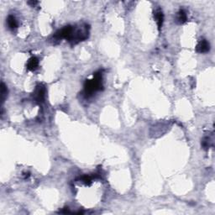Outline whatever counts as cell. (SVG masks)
<instances>
[{
  "instance_id": "1",
  "label": "cell",
  "mask_w": 215,
  "mask_h": 215,
  "mask_svg": "<svg viewBox=\"0 0 215 215\" xmlns=\"http://www.w3.org/2000/svg\"><path fill=\"white\" fill-rule=\"evenodd\" d=\"M102 86V74L100 72H95L93 78L92 80H87L84 84V92L87 97H90L93 93L100 90Z\"/></svg>"
},
{
  "instance_id": "2",
  "label": "cell",
  "mask_w": 215,
  "mask_h": 215,
  "mask_svg": "<svg viewBox=\"0 0 215 215\" xmlns=\"http://www.w3.org/2000/svg\"><path fill=\"white\" fill-rule=\"evenodd\" d=\"M73 33H74L73 27L68 25V26L64 27L63 29H61L59 31H57L56 34L54 35V38L57 41H60L61 39H66V40L70 41L72 35H73Z\"/></svg>"
},
{
  "instance_id": "3",
  "label": "cell",
  "mask_w": 215,
  "mask_h": 215,
  "mask_svg": "<svg viewBox=\"0 0 215 215\" xmlns=\"http://www.w3.org/2000/svg\"><path fill=\"white\" fill-rule=\"evenodd\" d=\"M45 87H42V86H38L36 87V89L34 91V98L35 100V102L37 103H41L43 102L44 100V98H45Z\"/></svg>"
},
{
  "instance_id": "4",
  "label": "cell",
  "mask_w": 215,
  "mask_h": 215,
  "mask_svg": "<svg viewBox=\"0 0 215 215\" xmlns=\"http://www.w3.org/2000/svg\"><path fill=\"white\" fill-rule=\"evenodd\" d=\"M210 49V45L206 40H203L201 41L197 45L196 50L198 53H206L208 52Z\"/></svg>"
},
{
  "instance_id": "5",
  "label": "cell",
  "mask_w": 215,
  "mask_h": 215,
  "mask_svg": "<svg viewBox=\"0 0 215 215\" xmlns=\"http://www.w3.org/2000/svg\"><path fill=\"white\" fill-rule=\"evenodd\" d=\"M155 19L157 23V26H158L159 30H161V28L162 26L163 20H164V15H163L161 9L158 8L156 11L155 12Z\"/></svg>"
},
{
  "instance_id": "6",
  "label": "cell",
  "mask_w": 215,
  "mask_h": 215,
  "mask_svg": "<svg viewBox=\"0 0 215 215\" xmlns=\"http://www.w3.org/2000/svg\"><path fill=\"white\" fill-rule=\"evenodd\" d=\"M39 66V60H38L36 57H31L30 60H28V63H27V69L30 70V71H34Z\"/></svg>"
},
{
  "instance_id": "7",
  "label": "cell",
  "mask_w": 215,
  "mask_h": 215,
  "mask_svg": "<svg viewBox=\"0 0 215 215\" xmlns=\"http://www.w3.org/2000/svg\"><path fill=\"white\" fill-rule=\"evenodd\" d=\"M7 23L8 26L9 27V29H11V30H14V29L17 28V26H18V22H17L16 19H15L13 15H9V16L8 17Z\"/></svg>"
},
{
  "instance_id": "8",
  "label": "cell",
  "mask_w": 215,
  "mask_h": 215,
  "mask_svg": "<svg viewBox=\"0 0 215 215\" xmlns=\"http://www.w3.org/2000/svg\"><path fill=\"white\" fill-rule=\"evenodd\" d=\"M187 14L185 13L184 10H180L178 13V16H177V22L178 24H183L187 21Z\"/></svg>"
},
{
  "instance_id": "9",
  "label": "cell",
  "mask_w": 215,
  "mask_h": 215,
  "mask_svg": "<svg viewBox=\"0 0 215 215\" xmlns=\"http://www.w3.org/2000/svg\"><path fill=\"white\" fill-rule=\"evenodd\" d=\"M8 94V89L7 87L5 86V84L4 83H1V102L2 103L4 102L5 98L7 97Z\"/></svg>"
},
{
  "instance_id": "10",
  "label": "cell",
  "mask_w": 215,
  "mask_h": 215,
  "mask_svg": "<svg viewBox=\"0 0 215 215\" xmlns=\"http://www.w3.org/2000/svg\"><path fill=\"white\" fill-rule=\"evenodd\" d=\"M92 177L88 176V175H84L81 178V181H83V183H85L86 185H90L91 182H92Z\"/></svg>"
},
{
  "instance_id": "11",
  "label": "cell",
  "mask_w": 215,
  "mask_h": 215,
  "mask_svg": "<svg viewBox=\"0 0 215 215\" xmlns=\"http://www.w3.org/2000/svg\"><path fill=\"white\" fill-rule=\"evenodd\" d=\"M202 145H203V147L204 148V149H208V148H209V146H210V140L208 139V138H205V139H204V140L202 141Z\"/></svg>"
},
{
  "instance_id": "12",
  "label": "cell",
  "mask_w": 215,
  "mask_h": 215,
  "mask_svg": "<svg viewBox=\"0 0 215 215\" xmlns=\"http://www.w3.org/2000/svg\"><path fill=\"white\" fill-rule=\"evenodd\" d=\"M28 4L31 5V7H34L36 4H38V2L37 1H30V2H28Z\"/></svg>"
},
{
  "instance_id": "13",
  "label": "cell",
  "mask_w": 215,
  "mask_h": 215,
  "mask_svg": "<svg viewBox=\"0 0 215 215\" xmlns=\"http://www.w3.org/2000/svg\"><path fill=\"white\" fill-rule=\"evenodd\" d=\"M24 178H28L29 177H30V173H24Z\"/></svg>"
}]
</instances>
